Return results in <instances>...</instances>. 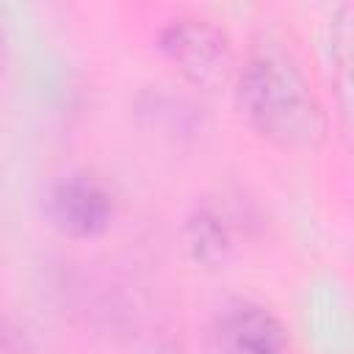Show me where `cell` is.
<instances>
[{"instance_id":"obj_1","label":"cell","mask_w":354,"mask_h":354,"mask_svg":"<svg viewBox=\"0 0 354 354\" xmlns=\"http://www.w3.org/2000/svg\"><path fill=\"white\" fill-rule=\"evenodd\" d=\"M235 105L263 141L285 152H313L329 130L307 72L279 44H260L246 55L235 72Z\"/></svg>"},{"instance_id":"obj_2","label":"cell","mask_w":354,"mask_h":354,"mask_svg":"<svg viewBox=\"0 0 354 354\" xmlns=\"http://www.w3.org/2000/svg\"><path fill=\"white\" fill-rule=\"evenodd\" d=\"M155 41L171 69L196 88H218L232 75L230 36L207 17L177 14L160 25Z\"/></svg>"},{"instance_id":"obj_3","label":"cell","mask_w":354,"mask_h":354,"mask_svg":"<svg viewBox=\"0 0 354 354\" xmlns=\"http://www.w3.org/2000/svg\"><path fill=\"white\" fill-rule=\"evenodd\" d=\"M213 354H290V335L282 318L260 301L230 299L210 321Z\"/></svg>"},{"instance_id":"obj_4","label":"cell","mask_w":354,"mask_h":354,"mask_svg":"<svg viewBox=\"0 0 354 354\" xmlns=\"http://www.w3.org/2000/svg\"><path fill=\"white\" fill-rule=\"evenodd\" d=\"M44 205L50 224L61 235L75 241L100 238L111 227L116 210L108 185L86 171H75L55 180Z\"/></svg>"},{"instance_id":"obj_5","label":"cell","mask_w":354,"mask_h":354,"mask_svg":"<svg viewBox=\"0 0 354 354\" xmlns=\"http://www.w3.org/2000/svg\"><path fill=\"white\" fill-rule=\"evenodd\" d=\"M185 243L196 263L224 266L235 254V227L216 205H196L185 218Z\"/></svg>"},{"instance_id":"obj_6","label":"cell","mask_w":354,"mask_h":354,"mask_svg":"<svg viewBox=\"0 0 354 354\" xmlns=\"http://www.w3.org/2000/svg\"><path fill=\"white\" fill-rule=\"evenodd\" d=\"M6 343H8V332L3 329V321H0V348H6Z\"/></svg>"},{"instance_id":"obj_7","label":"cell","mask_w":354,"mask_h":354,"mask_svg":"<svg viewBox=\"0 0 354 354\" xmlns=\"http://www.w3.org/2000/svg\"><path fill=\"white\" fill-rule=\"evenodd\" d=\"M0 64H3V39H0Z\"/></svg>"}]
</instances>
